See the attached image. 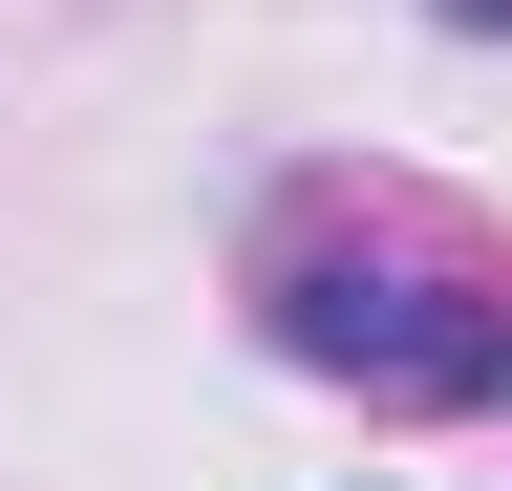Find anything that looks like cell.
<instances>
[{
	"mask_svg": "<svg viewBox=\"0 0 512 491\" xmlns=\"http://www.w3.org/2000/svg\"><path fill=\"white\" fill-rule=\"evenodd\" d=\"M427 22H470V43H512V0H427Z\"/></svg>",
	"mask_w": 512,
	"mask_h": 491,
	"instance_id": "7a4b0ae2",
	"label": "cell"
},
{
	"mask_svg": "<svg viewBox=\"0 0 512 491\" xmlns=\"http://www.w3.org/2000/svg\"><path fill=\"white\" fill-rule=\"evenodd\" d=\"M256 321H278V363H320V385L363 406H512V278L470 257V235H278L256 257Z\"/></svg>",
	"mask_w": 512,
	"mask_h": 491,
	"instance_id": "6da1fadb",
	"label": "cell"
}]
</instances>
